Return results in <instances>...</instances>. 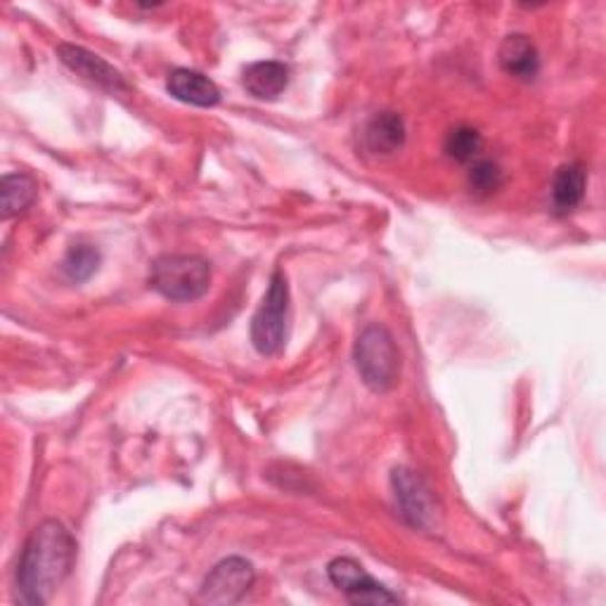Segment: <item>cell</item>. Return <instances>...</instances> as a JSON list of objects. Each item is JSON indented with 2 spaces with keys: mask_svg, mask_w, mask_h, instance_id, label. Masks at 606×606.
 Wrapping results in <instances>:
<instances>
[{
  "mask_svg": "<svg viewBox=\"0 0 606 606\" xmlns=\"http://www.w3.org/2000/svg\"><path fill=\"white\" fill-rule=\"evenodd\" d=\"M290 313V284L282 271H275L261 306L252 320V344L261 355H275L284 346Z\"/></svg>",
  "mask_w": 606,
  "mask_h": 606,
  "instance_id": "4",
  "label": "cell"
},
{
  "mask_svg": "<svg viewBox=\"0 0 606 606\" xmlns=\"http://www.w3.org/2000/svg\"><path fill=\"white\" fill-rule=\"evenodd\" d=\"M355 367L363 384L374 391V394H388L398 382L401 361L398 349L394 344V336L382 325H370L361 332L358 342H355Z\"/></svg>",
  "mask_w": 606,
  "mask_h": 606,
  "instance_id": "2",
  "label": "cell"
},
{
  "mask_svg": "<svg viewBox=\"0 0 606 606\" xmlns=\"http://www.w3.org/2000/svg\"><path fill=\"white\" fill-rule=\"evenodd\" d=\"M166 88L175 100L192 107H216L221 102L219 85L192 69H173Z\"/></svg>",
  "mask_w": 606,
  "mask_h": 606,
  "instance_id": "9",
  "label": "cell"
},
{
  "mask_svg": "<svg viewBox=\"0 0 606 606\" xmlns=\"http://www.w3.org/2000/svg\"><path fill=\"white\" fill-rule=\"evenodd\" d=\"M242 83L246 93H252L259 100H275L284 93L290 83V69L277 60L254 62L244 69Z\"/></svg>",
  "mask_w": 606,
  "mask_h": 606,
  "instance_id": "11",
  "label": "cell"
},
{
  "mask_svg": "<svg viewBox=\"0 0 606 606\" xmlns=\"http://www.w3.org/2000/svg\"><path fill=\"white\" fill-rule=\"evenodd\" d=\"M150 287L171 301H198L211 287V265L190 254L159 256L150 269Z\"/></svg>",
  "mask_w": 606,
  "mask_h": 606,
  "instance_id": "3",
  "label": "cell"
},
{
  "mask_svg": "<svg viewBox=\"0 0 606 606\" xmlns=\"http://www.w3.org/2000/svg\"><path fill=\"white\" fill-rule=\"evenodd\" d=\"M481 148H484V140H481V133L472 127H457L445 138V152L459 164L474 162Z\"/></svg>",
  "mask_w": 606,
  "mask_h": 606,
  "instance_id": "16",
  "label": "cell"
},
{
  "mask_svg": "<svg viewBox=\"0 0 606 606\" xmlns=\"http://www.w3.org/2000/svg\"><path fill=\"white\" fill-rule=\"evenodd\" d=\"M391 486H394L401 516L410 526L424 533H434L436 528H441V505L432 486L420 474L398 467L391 474Z\"/></svg>",
  "mask_w": 606,
  "mask_h": 606,
  "instance_id": "5",
  "label": "cell"
},
{
  "mask_svg": "<svg viewBox=\"0 0 606 606\" xmlns=\"http://www.w3.org/2000/svg\"><path fill=\"white\" fill-rule=\"evenodd\" d=\"M327 576L339 593H344L351 604H398L401 597L394 595L382 583L374 580L365 568L349 557L330 562Z\"/></svg>",
  "mask_w": 606,
  "mask_h": 606,
  "instance_id": "6",
  "label": "cell"
},
{
  "mask_svg": "<svg viewBox=\"0 0 606 606\" xmlns=\"http://www.w3.org/2000/svg\"><path fill=\"white\" fill-rule=\"evenodd\" d=\"M497 60H501V67L507 74L524 81H533L541 71L538 48L524 33L507 36L501 46V52H497Z\"/></svg>",
  "mask_w": 606,
  "mask_h": 606,
  "instance_id": "10",
  "label": "cell"
},
{
  "mask_svg": "<svg viewBox=\"0 0 606 606\" xmlns=\"http://www.w3.org/2000/svg\"><path fill=\"white\" fill-rule=\"evenodd\" d=\"M367 152L377 156H388L403 148L405 142V123L394 112H382L367 121L363 131Z\"/></svg>",
  "mask_w": 606,
  "mask_h": 606,
  "instance_id": "12",
  "label": "cell"
},
{
  "mask_svg": "<svg viewBox=\"0 0 606 606\" xmlns=\"http://www.w3.org/2000/svg\"><path fill=\"white\" fill-rule=\"evenodd\" d=\"M77 559V541L64 524L48 519L31 531L17 566V590L31 606H43L71 574Z\"/></svg>",
  "mask_w": 606,
  "mask_h": 606,
  "instance_id": "1",
  "label": "cell"
},
{
  "mask_svg": "<svg viewBox=\"0 0 606 606\" xmlns=\"http://www.w3.org/2000/svg\"><path fill=\"white\" fill-rule=\"evenodd\" d=\"M58 55H60L62 64H67L77 77L85 79L88 83H93L98 88H104V91L121 93L129 88L119 71L91 50H85L81 46L62 43V46H58Z\"/></svg>",
  "mask_w": 606,
  "mask_h": 606,
  "instance_id": "8",
  "label": "cell"
},
{
  "mask_svg": "<svg viewBox=\"0 0 606 606\" xmlns=\"http://www.w3.org/2000/svg\"><path fill=\"white\" fill-rule=\"evenodd\" d=\"M587 188V173L580 164H564L557 173L555 181H552V206L557 213L574 211L583 198Z\"/></svg>",
  "mask_w": 606,
  "mask_h": 606,
  "instance_id": "13",
  "label": "cell"
},
{
  "mask_svg": "<svg viewBox=\"0 0 606 606\" xmlns=\"http://www.w3.org/2000/svg\"><path fill=\"white\" fill-rule=\"evenodd\" d=\"M100 269V254L95 246H88V244H77L71 246L64 261H62V271L64 275L71 280V282H85L91 280Z\"/></svg>",
  "mask_w": 606,
  "mask_h": 606,
  "instance_id": "15",
  "label": "cell"
},
{
  "mask_svg": "<svg viewBox=\"0 0 606 606\" xmlns=\"http://www.w3.org/2000/svg\"><path fill=\"white\" fill-rule=\"evenodd\" d=\"M254 566L242 557H228L211 568L202 583L200 602L206 604H238L254 585Z\"/></svg>",
  "mask_w": 606,
  "mask_h": 606,
  "instance_id": "7",
  "label": "cell"
},
{
  "mask_svg": "<svg viewBox=\"0 0 606 606\" xmlns=\"http://www.w3.org/2000/svg\"><path fill=\"white\" fill-rule=\"evenodd\" d=\"M503 183H505L503 169L497 166L495 162H488V159H481V162H476L467 175V185H469L474 198H491V194H495L497 190L503 188Z\"/></svg>",
  "mask_w": 606,
  "mask_h": 606,
  "instance_id": "17",
  "label": "cell"
},
{
  "mask_svg": "<svg viewBox=\"0 0 606 606\" xmlns=\"http://www.w3.org/2000/svg\"><path fill=\"white\" fill-rule=\"evenodd\" d=\"M36 194H39V183L29 173H8L3 175V190H0V206H3V219H12L17 213L27 211Z\"/></svg>",
  "mask_w": 606,
  "mask_h": 606,
  "instance_id": "14",
  "label": "cell"
}]
</instances>
